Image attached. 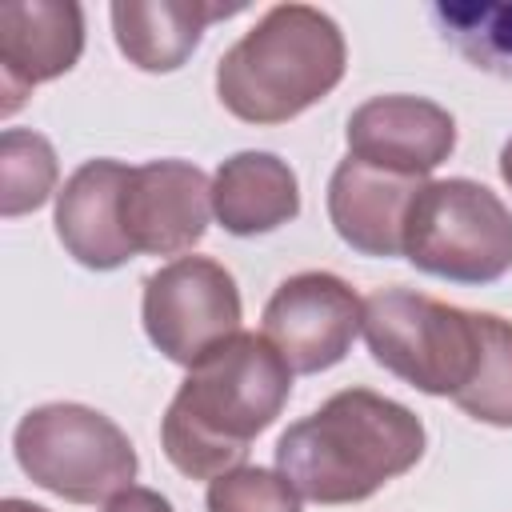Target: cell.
<instances>
[{
  "mask_svg": "<svg viewBox=\"0 0 512 512\" xmlns=\"http://www.w3.org/2000/svg\"><path fill=\"white\" fill-rule=\"evenodd\" d=\"M292 368L264 332H236L200 356L176 388L160 444L176 472L216 480L244 464L248 444L284 412Z\"/></svg>",
  "mask_w": 512,
  "mask_h": 512,
  "instance_id": "1",
  "label": "cell"
},
{
  "mask_svg": "<svg viewBox=\"0 0 512 512\" xmlns=\"http://www.w3.org/2000/svg\"><path fill=\"white\" fill-rule=\"evenodd\" d=\"M424 444L428 436L412 408L372 388H344L288 424L276 440V468L316 504H356L416 468Z\"/></svg>",
  "mask_w": 512,
  "mask_h": 512,
  "instance_id": "2",
  "label": "cell"
},
{
  "mask_svg": "<svg viewBox=\"0 0 512 512\" xmlns=\"http://www.w3.org/2000/svg\"><path fill=\"white\" fill-rule=\"evenodd\" d=\"M344 68V32L328 12L276 4L220 56L216 96L244 124H284L320 104Z\"/></svg>",
  "mask_w": 512,
  "mask_h": 512,
  "instance_id": "3",
  "label": "cell"
},
{
  "mask_svg": "<svg viewBox=\"0 0 512 512\" xmlns=\"http://www.w3.org/2000/svg\"><path fill=\"white\" fill-rule=\"evenodd\" d=\"M360 332L380 368L416 392L456 404L484 364L488 312H468L412 288H380L364 300Z\"/></svg>",
  "mask_w": 512,
  "mask_h": 512,
  "instance_id": "4",
  "label": "cell"
},
{
  "mask_svg": "<svg viewBox=\"0 0 512 512\" xmlns=\"http://www.w3.org/2000/svg\"><path fill=\"white\" fill-rule=\"evenodd\" d=\"M12 452L36 488L68 504H108L116 492L132 488L140 468L128 432L104 412L72 400L24 412L12 432Z\"/></svg>",
  "mask_w": 512,
  "mask_h": 512,
  "instance_id": "5",
  "label": "cell"
},
{
  "mask_svg": "<svg viewBox=\"0 0 512 512\" xmlns=\"http://www.w3.org/2000/svg\"><path fill=\"white\" fill-rule=\"evenodd\" d=\"M404 260L452 284H492L512 268V212L468 176L424 180L408 208Z\"/></svg>",
  "mask_w": 512,
  "mask_h": 512,
  "instance_id": "6",
  "label": "cell"
},
{
  "mask_svg": "<svg viewBox=\"0 0 512 512\" xmlns=\"http://www.w3.org/2000/svg\"><path fill=\"white\" fill-rule=\"evenodd\" d=\"M144 332L172 364L192 368L216 344L240 332V288L208 256H176L144 280Z\"/></svg>",
  "mask_w": 512,
  "mask_h": 512,
  "instance_id": "7",
  "label": "cell"
},
{
  "mask_svg": "<svg viewBox=\"0 0 512 512\" xmlns=\"http://www.w3.org/2000/svg\"><path fill=\"white\" fill-rule=\"evenodd\" d=\"M364 300L332 272H296L264 304V336L300 376L324 372L352 352Z\"/></svg>",
  "mask_w": 512,
  "mask_h": 512,
  "instance_id": "8",
  "label": "cell"
},
{
  "mask_svg": "<svg viewBox=\"0 0 512 512\" xmlns=\"http://www.w3.org/2000/svg\"><path fill=\"white\" fill-rule=\"evenodd\" d=\"M120 216L136 256H176L204 240L212 180L188 160H148L128 172Z\"/></svg>",
  "mask_w": 512,
  "mask_h": 512,
  "instance_id": "9",
  "label": "cell"
},
{
  "mask_svg": "<svg viewBox=\"0 0 512 512\" xmlns=\"http://www.w3.org/2000/svg\"><path fill=\"white\" fill-rule=\"evenodd\" d=\"M348 156L400 172V176H428L440 168L456 148V120L448 108L424 96H372L348 116Z\"/></svg>",
  "mask_w": 512,
  "mask_h": 512,
  "instance_id": "10",
  "label": "cell"
},
{
  "mask_svg": "<svg viewBox=\"0 0 512 512\" xmlns=\"http://www.w3.org/2000/svg\"><path fill=\"white\" fill-rule=\"evenodd\" d=\"M84 52L76 0H8L0 8V116H12L36 84L64 76Z\"/></svg>",
  "mask_w": 512,
  "mask_h": 512,
  "instance_id": "11",
  "label": "cell"
},
{
  "mask_svg": "<svg viewBox=\"0 0 512 512\" xmlns=\"http://www.w3.org/2000/svg\"><path fill=\"white\" fill-rule=\"evenodd\" d=\"M420 188V176L384 172L348 156L328 180V220L336 236L360 256H404V224Z\"/></svg>",
  "mask_w": 512,
  "mask_h": 512,
  "instance_id": "12",
  "label": "cell"
},
{
  "mask_svg": "<svg viewBox=\"0 0 512 512\" xmlns=\"http://www.w3.org/2000/svg\"><path fill=\"white\" fill-rule=\"evenodd\" d=\"M128 172L120 160H88L56 192V236L64 252L92 272H112L136 256L120 216Z\"/></svg>",
  "mask_w": 512,
  "mask_h": 512,
  "instance_id": "13",
  "label": "cell"
},
{
  "mask_svg": "<svg viewBox=\"0 0 512 512\" xmlns=\"http://www.w3.org/2000/svg\"><path fill=\"white\" fill-rule=\"evenodd\" d=\"M116 48L140 72H176L200 44L212 20L244 12V4L216 0H116L112 8Z\"/></svg>",
  "mask_w": 512,
  "mask_h": 512,
  "instance_id": "14",
  "label": "cell"
},
{
  "mask_svg": "<svg viewBox=\"0 0 512 512\" xmlns=\"http://www.w3.org/2000/svg\"><path fill=\"white\" fill-rule=\"evenodd\" d=\"M212 216L232 236H264L300 216V184L276 152H236L212 176Z\"/></svg>",
  "mask_w": 512,
  "mask_h": 512,
  "instance_id": "15",
  "label": "cell"
},
{
  "mask_svg": "<svg viewBox=\"0 0 512 512\" xmlns=\"http://www.w3.org/2000/svg\"><path fill=\"white\" fill-rule=\"evenodd\" d=\"M432 20L472 68L512 80V0H436Z\"/></svg>",
  "mask_w": 512,
  "mask_h": 512,
  "instance_id": "16",
  "label": "cell"
},
{
  "mask_svg": "<svg viewBox=\"0 0 512 512\" xmlns=\"http://www.w3.org/2000/svg\"><path fill=\"white\" fill-rule=\"evenodd\" d=\"M60 164L52 144L28 128H4L0 136V216L36 212L56 188Z\"/></svg>",
  "mask_w": 512,
  "mask_h": 512,
  "instance_id": "17",
  "label": "cell"
},
{
  "mask_svg": "<svg viewBox=\"0 0 512 512\" xmlns=\"http://www.w3.org/2000/svg\"><path fill=\"white\" fill-rule=\"evenodd\" d=\"M456 408L480 424L512 428V320L488 312L484 364H480L472 388L456 400Z\"/></svg>",
  "mask_w": 512,
  "mask_h": 512,
  "instance_id": "18",
  "label": "cell"
},
{
  "mask_svg": "<svg viewBox=\"0 0 512 512\" xmlns=\"http://www.w3.org/2000/svg\"><path fill=\"white\" fill-rule=\"evenodd\" d=\"M204 508L208 512H300V492L280 468L240 464L208 480Z\"/></svg>",
  "mask_w": 512,
  "mask_h": 512,
  "instance_id": "19",
  "label": "cell"
},
{
  "mask_svg": "<svg viewBox=\"0 0 512 512\" xmlns=\"http://www.w3.org/2000/svg\"><path fill=\"white\" fill-rule=\"evenodd\" d=\"M104 512H176V508H172L168 496H160L156 488H140V484H132V488L116 492V496L104 504Z\"/></svg>",
  "mask_w": 512,
  "mask_h": 512,
  "instance_id": "20",
  "label": "cell"
},
{
  "mask_svg": "<svg viewBox=\"0 0 512 512\" xmlns=\"http://www.w3.org/2000/svg\"><path fill=\"white\" fill-rule=\"evenodd\" d=\"M0 512H48V508H40V504H32V500H20V496H8V500L0 504Z\"/></svg>",
  "mask_w": 512,
  "mask_h": 512,
  "instance_id": "21",
  "label": "cell"
},
{
  "mask_svg": "<svg viewBox=\"0 0 512 512\" xmlns=\"http://www.w3.org/2000/svg\"><path fill=\"white\" fill-rule=\"evenodd\" d=\"M500 176H504V184L512 188V136H508V144L500 148Z\"/></svg>",
  "mask_w": 512,
  "mask_h": 512,
  "instance_id": "22",
  "label": "cell"
}]
</instances>
